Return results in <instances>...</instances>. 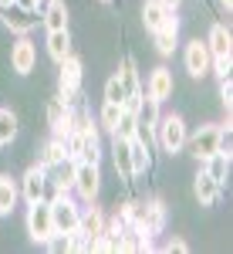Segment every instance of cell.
Here are the masks:
<instances>
[{
	"mask_svg": "<svg viewBox=\"0 0 233 254\" xmlns=\"http://www.w3.org/2000/svg\"><path fill=\"white\" fill-rule=\"evenodd\" d=\"M186 139H189V129H186L183 116H159L152 142H159L162 153H169V156L183 153V149H186Z\"/></svg>",
	"mask_w": 233,
	"mask_h": 254,
	"instance_id": "1",
	"label": "cell"
},
{
	"mask_svg": "<svg viewBox=\"0 0 233 254\" xmlns=\"http://www.w3.org/2000/svg\"><path fill=\"white\" fill-rule=\"evenodd\" d=\"M81 71H85V64H81L78 55H68L58 64V98L64 105L81 102Z\"/></svg>",
	"mask_w": 233,
	"mask_h": 254,
	"instance_id": "2",
	"label": "cell"
},
{
	"mask_svg": "<svg viewBox=\"0 0 233 254\" xmlns=\"http://www.w3.org/2000/svg\"><path fill=\"white\" fill-rule=\"evenodd\" d=\"M27 234H31L34 244H47L51 237L58 234L54 231V220H51V203L47 200L27 203Z\"/></svg>",
	"mask_w": 233,
	"mask_h": 254,
	"instance_id": "3",
	"label": "cell"
},
{
	"mask_svg": "<svg viewBox=\"0 0 233 254\" xmlns=\"http://www.w3.org/2000/svg\"><path fill=\"white\" fill-rule=\"evenodd\" d=\"M98 190H101V170H98V163L78 159L75 163V196L85 200V203H95Z\"/></svg>",
	"mask_w": 233,
	"mask_h": 254,
	"instance_id": "4",
	"label": "cell"
},
{
	"mask_svg": "<svg viewBox=\"0 0 233 254\" xmlns=\"http://www.w3.org/2000/svg\"><path fill=\"white\" fill-rule=\"evenodd\" d=\"M78 217H81V207L71 200V193L51 200V220H54V231H58V234L78 231Z\"/></svg>",
	"mask_w": 233,
	"mask_h": 254,
	"instance_id": "5",
	"label": "cell"
},
{
	"mask_svg": "<svg viewBox=\"0 0 233 254\" xmlns=\"http://www.w3.org/2000/svg\"><path fill=\"white\" fill-rule=\"evenodd\" d=\"M118 81H122V88H125V102H122V109H139V98H142V78H139V68L132 58H122L118 64Z\"/></svg>",
	"mask_w": 233,
	"mask_h": 254,
	"instance_id": "6",
	"label": "cell"
},
{
	"mask_svg": "<svg viewBox=\"0 0 233 254\" xmlns=\"http://www.w3.org/2000/svg\"><path fill=\"white\" fill-rule=\"evenodd\" d=\"M220 132H223V126H216V122H210V126H199L196 129V136L186 139V146L193 149V156L203 163L206 156H213L216 149H220Z\"/></svg>",
	"mask_w": 233,
	"mask_h": 254,
	"instance_id": "7",
	"label": "cell"
},
{
	"mask_svg": "<svg viewBox=\"0 0 233 254\" xmlns=\"http://www.w3.org/2000/svg\"><path fill=\"white\" fill-rule=\"evenodd\" d=\"M10 68H14L17 75H31V71L38 68V48H34V41L27 38V34H20V38L10 44Z\"/></svg>",
	"mask_w": 233,
	"mask_h": 254,
	"instance_id": "8",
	"label": "cell"
},
{
	"mask_svg": "<svg viewBox=\"0 0 233 254\" xmlns=\"http://www.w3.org/2000/svg\"><path fill=\"white\" fill-rule=\"evenodd\" d=\"M210 61H213V55H210V48H206V41H189L186 44V51H183V64H186V71L193 75V78H203V75H210Z\"/></svg>",
	"mask_w": 233,
	"mask_h": 254,
	"instance_id": "9",
	"label": "cell"
},
{
	"mask_svg": "<svg viewBox=\"0 0 233 254\" xmlns=\"http://www.w3.org/2000/svg\"><path fill=\"white\" fill-rule=\"evenodd\" d=\"M0 20H3V27H10L20 38V34H31L41 17H38V10H24L17 3H7V7H0Z\"/></svg>",
	"mask_w": 233,
	"mask_h": 254,
	"instance_id": "10",
	"label": "cell"
},
{
	"mask_svg": "<svg viewBox=\"0 0 233 254\" xmlns=\"http://www.w3.org/2000/svg\"><path fill=\"white\" fill-rule=\"evenodd\" d=\"M47 126H51V136L54 139H64L75 129V112H71V105H64L61 98H51V102H47Z\"/></svg>",
	"mask_w": 233,
	"mask_h": 254,
	"instance_id": "11",
	"label": "cell"
},
{
	"mask_svg": "<svg viewBox=\"0 0 233 254\" xmlns=\"http://www.w3.org/2000/svg\"><path fill=\"white\" fill-rule=\"evenodd\" d=\"M149 98H155L159 105L162 102H169L176 92V81H173V71L166 68V64H159V68H152V75H149V81H145V88H142Z\"/></svg>",
	"mask_w": 233,
	"mask_h": 254,
	"instance_id": "12",
	"label": "cell"
},
{
	"mask_svg": "<svg viewBox=\"0 0 233 254\" xmlns=\"http://www.w3.org/2000/svg\"><path fill=\"white\" fill-rule=\"evenodd\" d=\"M173 14H176V10H173V7H166L162 0H145V3H142V24H145L149 34H155L159 27H166Z\"/></svg>",
	"mask_w": 233,
	"mask_h": 254,
	"instance_id": "13",
	"label": "cell"
},
{
	"mask_svg": "<svg viewBox=\"0 0 233 254\" xmlns=\"http://www.w3.org/2000/svg\"><path fill=\"white\" fill-rule=\"evenodd\" d=\"M112 163H115V173L132 183L136 180V170H132V156H129V139L122 136H112Z\"/></svg>",
	"mask_w": 233,
	"mask_h": 254,
	"instance_id": "14",
	"label": "cell"
},
{
	"mask_svg": "<svg viewBox=\"0 0 233 254\" xmlns=\"http://www.w3.org/2000/svg\"><path fill=\"white\" fill-rule=\"evenodd\" d=\"M38 17L47 31H64V27H68V7H64V0H44Z\"/></svg>",
	"mask_w": 233,
	"mask_h": 254,
	"instance_id": "15",
	"label": "cell"
},
{
	"mask_svg": "<svg viewBox=\"0 0 233 254\" xmlns=\"http://www.w3.org/2000/svg\"><path fill=\"white\" fill-rule=\"evenodd\" d=\"M20 183V196L27 200V203H34V200H44V170H41L38 163L27 170V173L17 180Z\"/></svg>",
	"mask_w": 233,
	"mask_h": 254,
	"instance_id": "16",
	"label": "cell"
},
{
	"mask_svg": "<svg viewBox=\"0 0 233 254\" xmlns=\"http://www.w3.org/2000/svg\"><path fill=\"white\" fill-rule=\"evenodd\" d=\"M193 190H196V200H199L203 207H213L216 200L223 196V183H216L206 170H199V173H196V187H193Z\"/></svg>",
	"mask_w": 233,
	"mask_h": 254,
	"instance_id": "17",
	"label": "cell"
},
{
	"mask_svg": "<svg viewBox=\"0 0 233 254\" xmlns=\"http://www.w3.org/2000/svg\"><path fill=\"white\" fill-rule=\"evenodd\" d=\"M78 231L88 237V251H92V241L105 231V210H98V207L81 210V217H78Z\"/></svg>",
	"mask_w": 233,
	"mask_h": 254,
	"instance_id": "18",
	"label": "cell"
},
{
	"mask_svg": "<svg viewBox=\"0 0 233 254\" xmlns=\"http://www.w3.org/2000/svg\"><path fill=\"white\" fill-rule=\"evenodd\" d=\"M152 38H155V51H159L162 58H169V55L176 51V44H179V17L173 14L169 24H166V27H159Z\"/></svg>",
	"mask_w": 233,
	"mask_h": 254,
	"instance_id": "19",
	"label": "cell"
},
{
	"mask_svg": "<svg viewBox=\"0 0 233 254\" xmlns=\"http://www.w3.org/2000/svg\"><path fill=\"white\" fill-rule=\"evenodd\" d=\"M129 156H132V170H136V176L149 173V166H152V146H149L142 136L129 139Z\"/></svg>",
	"mask_w": 233,
	"mask_h": 254,
	"instance_id": "20",
	"label": "cell"
},
{
	"mask_svg": "<svg viewBox=\"0 0 233 254\" xmlns=\"http://www.w3.org/2000/svg\"><path fill=\"white\" fill-rule=\"evenodd\" d=\"M20 200V183L10 173H0V217H10Z\"/></svg>",
	"mask_w": 233,
	"mask_h": 254,
	"instance_id": "21",
	"label": "cell"
},
{
	"mask_svg": "<svg viewBox=\"0 0 233 254\" xmlns=\"http://www.w3.org/2000/svg\"><path fill=\"white\" fill-rule=\"evenodd\" d=\"M68 55H75L68 27H64V31H47V58L54 61V64H61V61L68 58Z\"/></svg>",
	"mask_w": 233,
	"mask_h": 254,
	"instance_id": "22",
	"label": "cell"
},
{
	"mask_svg": "<svg viewBox=\"0 0 233 254\" xmlns=\"http://www.w3.org/2000/svg\"><path fill=\"white\" fill-rule=\"evenodd\" d=\"M166 217H169L166 203H162V200H149V217H145V227H142V234H145V237L162 234V231H166Z\"/></svg>",
	"mask_w": 233,
	"mask_h": 254,
	"instance_id": "23",
	"label": "cell"
},
{
	"mask_svg": "<svg viewBox=\"0 0 233 254\" xmlns=\"http://www.w3.org/2000/svg\"><path fill=\"white\" fill-rule=\"evenodd\" d=\"M206 48H210V55H230L233 51L230 27L227 24H213L210 27V38H206Z\"/></svg>",
	"mask_w": 233,
	"mask_h": 254,
	"instance_id": "24",
	"label": "cell"
},
{
	"mask_svg": "<svg viewBox=\"0 0 233 254\" xmlns=\"http://www.w3.org/2000/svg\"><path fill=\"white\" fill-rule=\"evenodd\" d=\"M203 170L213 176L216 183H227V176H230V153H220V149H216L213 156L203 159Z\"/></svg>",
	"mask_w": 233,
	"mask_h": 254,
	"instance_id": "25",
	"label": "cell"
},
{
	"mask_svg": "<svg viewBox=\"0 0 233 254\" xmlns=\"http://www.w3.org/2000/svg\"><path fill=\"white\" fill-rule=\"evenodd\" d=\"M118 210L125 217V224H136L139 231H142L145 227V217H149V200H125Z\"/></svg>",
	"mask_w": 233,
	"mask_h": 254,
	"instance_id": "26",
	"label": "cell"
},
{
	"mask_svg": "<svg viewBox=\"0 0 233 254\" xmlns=\"http://www.w3.org/2000/svg\"><path fill=\"white\" fill-rule=\"evenodd\" d=\"M61 159H68V153H64V142L51 136L47 142H44V149H41V159H38V166L44 170V166H54V163H61Z\"/></svg>",
	"mask_w": 233,
	"mask_h": 254,
	"instance_id": "27",
	"label": "cell"
},
{
	"mask_svg": "<svg viewBox=\"0 0 233 254\" xmlns=\"http://www.w3.org/2000/svg\"><path fill=\"white\" fill-rule=\"evenodd\" d=\"M17 139V116L14 109H0V146H10Z\"/></svg>",
	"mask_w": 233,
	"mask_h": 254,
	"instance_id": "28",
	"label": "cell"
},
{
	"mask_svg": "<svg viewBox=\"0 0 233 254\" xmlns=\"http://www.w3.org/2000/svg\"><path fill=\"white\" fill-rule=\"evenodd\" d=\"M118 116H122V105H118V102H101V112H98V129L112 136Z\"/></svg>",
	"mask_w": 233,
	"mask_h": 254,
	"instance_id": "29",
	"label": "cell"
},
{
	"mask_svg": "<svg viewBox=\"0 0 233 254\" xmlns=\"http://www.w3.org/2000/svg\"><path fill=\"white\" fill-rule=\"evenodd\" d=\"M112 136H122V139L139 136V122H136V112H132V109H122V116H118L115 129H112Z\"/></svg>",
	"mask_w": 233,
	"mask_h": 254,
	"instance_id": "30",
	"label": "cell"
},
{
	"mask_svg": "<svg viewBox=\"0 0 233 254\" xmlns=\"http://www.w3.org/2000/svg\"><path fill=\"white\" fill-rule=\"evenodd\" d=\"M210 71H216L220 78H230V71H233V58H230V55H213V61H210Z\"/></svg>",
	"mask_w": 233,
	"mask_h": 254,
	"instance_id": "31",
	"label": "cell"
},
{
	"mask_svg": "<svg viewBox=\"0 0 233 254\" xmlns=\"http://www.w3.org/2000/svg\"><path fill=\"white\" fill-rule=\"evenodd\" d=\"M105 102H118V105L125 102V88H122V81H118L115 75L105 81Z\"/></svg>",
	"mask_w": 233,
	"mask_h": 254,
	"instance_id": "32",
	"label": "cell"
},
{
	"mask_svg": "<svg viewBox=\"0 0 233 254\" xmlns=\"http://www.w3.org/2000/svg\"><path fill=\"white\" fill-rule=\"evenodd\" d=\"M220 102H223V109H227V116H230V105H233V85H230V78H220Z\"/></svg>",
	"mask_w": 233,
	"mask_h": 254,
	"instance_id": "33",
	"label": "cell"
},
{
	"mask_svg": "<svg viewBox=\"0 0 233 254\" xmlns=\"http://www.w3.org/2000/svg\"><path fill=\"white\" fill-rule=\"evenodd\" d=\"M162 251H166V254H186V251H189V244H186L183 237H169Z\"/></svg>",
	"mask_w": 233,
	"mask_h": 254,
	"instance_id": "34",
	"label": "cell"
},
{
	"mask_svg": "<svg viewBox=\"0 0 233 254\" xmlns=\"http://www.w3.org/2000/svg\"><path fill=\"white\" fill-rule=\"evenodd\" d=\"M162 3H166V7H173V10H179V3H183V0H162Z\"/></svg>",
	"mask_w": 233,
	"mask_h": 254,
	"instance_id": "35",
	"label": "cell"
},
{
	"mask_svg": "<svg viewBox=\"0 0 233 254\" xmlns=\"http://www.w3.org/2000/svg\"><path fill=\"white\" fill-rule=\"evenodd\" d=\"M220 3H223V7H227V10H230V7H233V0H220Z\"/></svg>",
	"mask_w": 233,
	"mask_h": 254,
	"instance_id": "36",
	"label": "cell"
},
{
	"mask_svg": "<svg viewBox=\"0 0 233 254\" xmlns=\"http://www.w3.org/2000/svg\"><path fill=\"white\" fill-rule=\"evenodd\" d=\"M7 3H14V0H0V7H7Z\"/></svg>",
	"mask_w": 233,
	"mask_h": 254,
	"instance_id": "37",
	"label": "cell"
},
{
	"mask_svg": "<svg viewBox=\"0 0 233 254\" xmlns=\"http://www.w3.org/2000/svg\"><path fill=\"white\" fill-rule=\"evenodd\" d=\"M41 7H44V0H38V10H41Z\"/></svg>",
	"mask_w": 233,
	"mask_h": 254,
	"instance_id": "38",
	"label": "cell"
},
{
	"mask_svg": "<svg viewBox=\"0 0 233 254\" xmlns=\"http://www.w3.org/2000/svg\"><path fill=\"white\" fill-rule=\"evenodd\" d=\"M101 3H108V0H101Z\"/></svg>",
	"mask_w": 233,
	"mask_h": 254,
	"instance_id": "39",
	"label": "cell"
}]
</instances>
